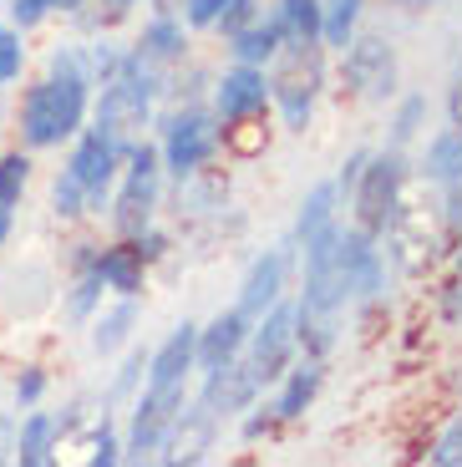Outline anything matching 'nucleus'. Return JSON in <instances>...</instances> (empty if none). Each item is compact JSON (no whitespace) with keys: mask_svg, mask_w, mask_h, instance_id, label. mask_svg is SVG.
Returning <instances> with one entry per match:
<instances>
[{"mask_svg":"<svg viewBox=\"0 0 462 467\" xmlns=\"http://www.w3.org/2000/svg\"><path fill=\"white\" fill-rule=\"evenodd\" d=\"M432 5H442V0H396V11H432Z\"/></svg>","mask_w":462,"mask_h":467,"instance_id":"49","label":"nucleus"},{"mask_svg":"<svg viewBox=\"0 0 462 467\" xmlns=\"http://www.w3.org/2000/svg\"><path fill=\"white\" fill-rule=\"evenodd\" d=\"M289 275H295V239L289 244H275V249H265V254H255V265L244 269V280H239V310L249 320H259L269 310V305H279L285 300V290H289Z\"/></svg>","mask_w":462,"mask_h":467,"instance_id":"14","label":"nucleus"},{"mask_svg":"<svg viewBox=\"0 0 462 467\" xmlns=\"http://www.w3.org/2000/svg\"><path fill=\"white\" fill-rule=\"evenodd\" d=\"M437 316L442 326H462V275L452 269V280L437 290Z\"/></svg>","mask_w":462,"mask_h":467,"instance_id":"40","label":"nucleus"},{"mask_svg":"<svg viewBox=\"0 0 462 467\" xmlns=\"http://www.w3.org/2000/svg\"><path fill=\"white\" fill-rule=\"evenodd\" d=\"M67 432H71V411H67V417H57V411H31V417L16 427V457H11V462H21V467H51Z\"/></svg>","mask_w":462,"mask_h":467,"instance_id":"18","label":"nucleus"},{"mask_svg":"<svg viewBox=\"0 0 462 467\" xmlns=\"http://www.w3.org/2000/svg\"><path fill=\"white\" fill-rule=\"evenodd\" d=\"M26 183H31V158H26V152H5V158H0V203L16 209Z\"/></svg>","mask_w":462,"mask_h":467,"instance_id":"31","label":"nucleus"},{"mask_svg":"<svg viewBox=\"0 0 462 467\" xmlns=\"http://www.w3.org/2000/svg\"><path fill=\"white\" fill-rule=\"evenodd\" d=\"M81 5L87 0H51V11H61V16H81Z\"/></svg>","mask_w":462,"mask_h":467,"instance_id":"50","label":"nucleus"},{"mask_svg":"<svg viewBox=\"0 0 462 467\" xmlns=\"http://www.w3.org/2000/svg\"><path fill=\"white\" fill-rule=\"evenodd\" d=\"M295 356H300V305L279 300V305H269L255 326H249L244 361H249V371L259 376V386H275Z\"/></svg>","mask_w":462,"mask_h":467,"instance_id":"9","label":"nucleus"},{"mask_svg":"<svg viewBox=\"0 0 462 467\" xmlns=\"http://www.w3.org/2000/svg\"><path fill=\"white\" fill-rule=\"evenodd\" d=\"M366 21V0H320V47L341 51Z\"/></svg>","mask_w":462,"mask_h":467,"instance_id":"26","label":"nucleus"},{"mask_svg":"<svg viewBox=\"0 0 462 467\" xmlns=\"http://www.w3.org/2000/svg\"><path fill=\"white\" fill-rule=\"evenodd\" d=\"M265 16V0H229L219 11V21H214V31L219 36H234V31H244L249 21H259Z\"/></svg>","mask_w":462,"mask_h":467,"instance_id":"36","label":"nucleus"},{"mask_svg":"<svg viewBox=\"0 0 462 467\" xmlns=\"http://www.w3.org/2000/svg\"><path fill=\"white\" fill-rule=\"evenodd\" d=\"M224 132V148L229 152H259L269 142V128H265V117H244V122H229V128H219Z\"/></svg>","mask_w":462,"mask_h":467,"instance_id":"33","label":"nucleus"},{"mask_svg":"<svg viewBox=\"0 0 462 467\" xmlns=\"http://www.w3.org/2000/svg\"><path fill=\"white\" fill-rule=\"evenodd\" d=\"M427 92H402L396 97V112H392V128H386V148H412L416 138H422V128H427Z\"/></svg>","mask_w":462,"mask_h":467,"instance_id":"27","label":"nucleus"},{"mask_svg":"<svg viewBox=\"0 0 462 467\" xmlns=\"http://www.w3.org/2000/svg\"><path fill=\"white\" fill-rule=\"evenodd\" d=\"M41 397H47V371H41V366H26V371L16 376V407H36Z\"/></svg>","mask_w":462,"mask_h":467,"instance_id":"41","label":"nucleus"},{"mask_svg":"<svg viewBox=\"0 0 462 467\" xmlns=\"http://www.w3.org/2000/svg\"><path fill=\"white\" fill-rule=\"evenodd\" d=\"M341 219V188H335V178H325V183H315L310 193H305L300 213H295V244H305L310 234H320L325 223Z\"/></svg>","mask_w":462,"mask_h":467,"instance_id":"25","label":"nucleus"},{"mask_svg":"<svg viewBox=\"0 0 462 467\" xmlns=\"http://www.w3.org/2000/svg\"><path fill=\"white\" fill-rule=\"evenodd\" d=\"M214 447H219V421L194 401V407H184V411H178V421L168 427V437H163V447H158V462L194 467V462H204Z\"/></svg>","mask_w":462,"mask_h":467,"instance_id":"15","label":"nucleus"},{"mask_svg":"<svg viewBox=\"0 0 462 467\" xmlns=\"http://www.w3.org/2000/svg\"><path fill=\"white\" fill-rule=\"evenodd\" d=\"M152 102H158V97H152L148 87L117 71V77L102 82V97H97L92 117H97V128H102L117 148H132V142L152 128Z\"/></svg>","mask_w":462,"mask_h":467,"instance_id":"11","label":"nucleus"},{"mask_svg":"<svg viewBox=\"0 0 462 467\" xmlns=\"http://www.w3.org/2000/svg\"><path fill=\"white\" fill-rule=\"evenodd\" d=\"M219 148H224V132L208 102H184L158 117V158H163V173L173 183L208 168L219 158Z\"/></svg>","mask_w":462,"mask_h":467,"instance_id":"6","label":"nucleus"},{"mask_svg":"<svg viewBox=\"0 0 462 467\" xmlns=\"http://www.w3.org/2000/svg\"><path fill=\"white\" fill-rule=\"evenodd\" d=\"M51 213H57V219H87V193H81V183L77 178L67 173V168H61L57 173V183H51Z\"/></svg>","mask_w":462,"mask_h":467,"instance_id":"32","label":"nucleus"},{"mask_svg":"<svg viewBox=\"0 0 462 467\" xmlns=\"http://www.w3.org/2000/svg\"><path fill=\"white\" fill-rule=\"evenodd\" d=\"M16 457V421L0 411V462H11Z\"/></svg>","mask_w":462,"mask_h":467,"instance_id":"47","label":"nucleus"},{"mask_svg":"<svg viewBox=\"0 0 462 467\" xmlns=\"http://www.w3.org/2000/svg\"><path fill=\"white\" fill-rule=\"evenodd\" d=\"M51 16V0H11V26L16 31H31Z\"/></svg>","mask_w":462,"mask_h":467,"instance_id":"43","label":"nucleus"},{"mask_svg":"<svg viewBox=\"0 0 462 467\" xmlns=\"http://www.w3.org/2000/svg\"><path fill=\"white\" fill-rule=\"evenodd\" d=\"M447 128H462V71L452 77V87H447Z\"/></svg>","mask_w":462,"mask_h":467,"instance_id":"46","label":"nucleus"},{"mask_svg":"<svg viewBox=\"0 0 462 467\" xmlns=\"http://www.w3.org/2000/svg\"><path fill=\"white\" fill-rule=\"evenodd\" d=\"M331 67H325V47L320 41H285L279 57L269 61V107L279 112L285 132H305L315 117Z\"/></svg>","mask_w":462,"mask_h":467,"instance_id":"3","label":"nucleus"},{"mask_svg":"<svg viewBox=\"0 0 462 467\" xmlns=\"http://www.w3.org/2000/svg\"><path fill=\"white\" fill-rule=\"evenodd\" d=\"M447 239H452V234L442 229V219H437V203H427V199H412V193H406V199L396 203L392 223L382 229L386 259H392V265L402 269L406 280H427L432 269H437L442 259L452 254V249H447Z\"/></svg>","mask_w":462,"mask_h":467,"instance_id":"4","label":"nucleus"},{"mask_svg":"<svg viewBox=\"0 0 462 467\" xmlns=\"http://www.w3.org/2000/svg\"><path fill=\"white\" fill-rule=\"evenodd\" d=\"M87 462H92V467H117V462H122V437H117L112 427H107V421L97 427V437H92V452H87Z\"/></svg>","mask_w":462,"mask_h":467,"instance_id":"38","label":"nucleus"},{"mask_svg":"<svg viewBox=\"0 0 462 467\" xmlns=\"http://www.w3.org/2000/svg\"><path fill=\"white\" fill-rule=\"evenodd\" d=\"M275 386H279V391H275V401H269L275 421H279V427H285V421H300L305 411L315 407V397L325 391V361H320V356H295Z\"/></svg>","mask_w":462,"mask_h":467,"instance_id":"16","label":"nucleus"},{"mask_svg":"<svg viewBox=\"0 0 462 467\" xmlns=\"http://www.w3.org/2000/svg\"><path fill=\"white\" fill-rule=\"evenodd\" d=\"M188 47H194V41H188V26H184L178 11H152L148 21H142L138 41H132V51L148 57V61H158V67H184Z\"/></svg>","mask_w":462,"mask_h":467,"instance_id":"19","label":"nucleus"},{"mask_svg":"<svg viewBox=\"0 0 462 467\" xmlns=\"http://www.w3.org/2000/svg\"><path fill=\"white\" fill-rule=\"evenodd\" d=\"M249 326H255V320L244 316L239 305H234V310H219L208 326H198V371H208V366H224V361H234V356H244Z\"/></svg>","mask_w":462,"mask_h":467,"instance_id":"20","label":"nucleus"},{"mask_svg":"<svg viewBox=\"0 0 462 467\" xmlns=\"http://www.w3.org/2000/svg\"><path fill=\"white\" fill-rule=\"evenodd\" d=\"M412 173L422 178V183L432 188H452L462 183V128H442L427 138V148H422V158L412 163Z\"/></svg>","mask_w":462,"mask_h":467,"instance_id":"21","label":"nucleus"},{"mask_svg":"<svg viewBox=\"0 0 462 467\" xmlns=\"http://www.w3.org/2000/svg\"><path fill=\"white\" fill-rule=\"evenodd\" d=\"M102 275H97L92 265L87 269H77V280H71V290H67V320L71 326H87V320L97 316V310H102Z\"/></svg>","mask_w":462,"mask_h":467,"instance_id":"29","label":"nucleus"},{"mask_svg":"<svg viewBox=\"0 0 462 467\" xmlns=\"http://www.w3.org/2000/svg\"><path fill=\"white\" fill-rule=\"evenodd\" d=\"M382 239L356 223H325L320 234H310L300 249L305 259V290H300V310L310 316H346L351 305L382 300L386 295V259H382Z\"/></svg>","mask_w":462,"mask_h":467,"instance_id":"1","label":"nucleus"},{"mask_svg":"<svg viewBox=\"0 0 462 467\" xmlns=\"http://www.w3.org/2000/svg\"><path fill=\"white\" fill-rule=\"evenodd\" d=\"M269 16L279 21L285 41H320V0H275Z\"/></svg>","mask_w":462,"mask_h":467,"instance_id":"28","label":"nucleus"},{"mask_svg":"<svg viewBox=\"0 0 462 467\" xmlns=\"http://www.w3.org/2000/svg\"><path fill=\"white\" fill-rule=\"evenodd\" d=\"M11 209H5V203H0V249H5V239H11Z\"/></svg>","mask_w":462,"mask_h":467,"instance_id":"51","label":"nucleus"},{"mask_svg":"<svg viewBox=\"0 0 462 467\" xmlns=\"http://www.w3.org/2000/svg\"><path fill=\"white\" fill-rule=\"evenodd\" d=\"M275 427H279V421H275V411H269V407H265V411L249 407V411L239 417V437H244V442H259V437H269Z\"/></svg>","mask_w":462,"mask_h":467,"instance_id":"44","label":"nucleus"},{"mask_svg":"<svg viewBox=\"0 0 462 467\" xmlns=\"http://www.w3.org/2000/svg\"><path fill=\"white\" fill-rule=\"evenodd\" d=\"M341 82H346V92L356 97V102L382 107V102H392L396 87H402V57H396V47L386 36L356 31L346 47H341Z\"/></svg>","mask_w":462,"mask_h":467,"instance_id":"8","label":"nucleus"},{"mask_svg":"<svg viewBox=\"0 0 462 467\" xmlns=\"http://www.w3.org/2000/svg\"><path fill=\"white\" fill-rule=\"evenodd\" d=\"M412 178H416V173H412V158H406V148L371 152L366 168H361V178H356V188H351V223L382 239V229L392 223L396 203L406 199Z\"/></svg>","mask_w":462,"mask_h":467,"instance_id":"7","label":"nucleus"},{"mask_svg":"<svg viewBox=\"0 0 462 467\" xmlns=\"http://www.w3.org/2000/svg\"><path fill=\"white\" fill-rule=\"evenodd\" d=\"M259 397H265L259 376L249 371V361H244V356H234V361H224V366H208V371H204V386H198L194 401L224 427V421H239Z\"/></svg>","mask_w":462,"mask_h":467,"instance_id":"13","label":"nucleus"},{"mask_svg":"<svg viewBox=\"0 0 462 467\" xmlns=\"http://www.w3.org/2000/svg\"><path fill=\"white\" fill-rule=\"evenodd\" d=\"M122 152H128V148H117L102 128H81L77 138H71L67 173L77 178L81 193H87V213H102L107 209L112 183H117V173H122Z\"/></svg>","mask_w":462,"mask_h":467,"instance_id":"10","label":"nucleus"},{"mask_svg":"<svg viewBox=\"0 0 462 467\" xmlns=\"http://www.w3.org/2000/svg\"><path fill=\"white\" fill-rule=\"evenodd\" d=\"M229 41V61H249V67H269V61L279 57V47H285V31H279V21L275 16H259V21H249L244 31H234V36H224Z\"/></svg>","mask_w":462,"mask_h":467,"instance_id":"24","label":"nucleus"},{"mask_svg":"<svg viewBox=\"0 0 462 467\" xmlns=\"http://www.w3.org/2000/svg\"><path fill=\"white\" fill-rule=\"evenodd\" d=\"M452 244H457V249H452L447 259H452V269H457V275H462V234H457V239H452Z\"/></svg>","mask_w":462,"mask_h":467,"instance_id":"52","label":"nucleus"},{"mask_svg":"<svg viewBox=\"0 0 462 467\" xmlns=\"http://www.w3.org/2000/svg\"><path fill=\"white\" fill-rule=\"evenodd\" d=\"M152 5H158V11H178V0H152Z\"/></svg>","mask_w":462,"mask_h":467,"instance_id":"53","label":"nucleus"},{"mask_svg":"<svg viewBox=\"0 0 462 467\" xmlns=\"http://www.w3.org/2000/svg\"><path fill=\"white\" fill-rule=\"evenodd\" d=\"M122 173L112 183V199H107V219H112L117 239H132L138 229L158 223V209H163V158H158V142L138 138L128 152H122Z\"/></svg>","mask_w":462,"mask_h":467,"instance_id":"5","label":"nucleus"},{"mask_svg":"<svg viewBox=\"0 0 462 467\" xmlns=\"http://www.w3.org/2000/svg\"><path fill=\"white\" fill-rule=\"evenodd\" d=\"M142 371H148V350H128V361L117 366L112 386H107V407H122V401H132L142 391Z\"/></svg>","mask_w":462,"mask_h":467,"instance_id":"30","label":"nucleus"},{"mask_svg":"<svg viewBox=\"0 0 462 467\" xmlns=\"http://www.w3.org/2000/svg\"><path fill=\"white\" fill-rule=\"evenodd\" d=\"M198 371V326L184 320L173 326V336L163 340L158 350H148V371H142V386H178Z\"/></svg>","mask_w":462,"mask_h":467,"instance_id":"17","label":"nucleus"},{"mask_svg":"<svg viewBox=\"0 0 462 467\" xmlns=\"http://www.w3.org/2000/svg\"><path fill=\"white\" fill-rule=\"evenodd\" d=\"M92 336H87V346H92V356H117V350L132 340V330H138V295H117L107 310H97L92 320Z\"/></svg>","mask_w":462,"mask_h":467,"instance_id":"23","label":"nucleus"},{"mask_svg":"<svg viewBox=\"0 0 462 467\" xmlns=\"http://www.w3.org/2000/svg\"><path fill=\"white\" fill-rule=\"evenodd\" d=\"M437 219H442V229H447L452 239L462 234V183L442 188V199H437Z\"/></svg>","mask_w":462,"mask_h":467,"instance_id":"42","label":"nucleus"},{"mask_svg":"<svg viewBox=\"0 0 462 467\" xmlns=\"http://www.w3.org/2000/svg\"><path fill=\"white\" fill-rule=\"evenodd\" d=\"M224 5H229V0H178V16H184L188 31H214Z\"/></svg>","mask_w":462,"mask_h":467,"instance_id":"37","label":"nucleus"},{"mask_svg":"<svg viewBox=\"0 0 462 467\" xmlns=\"http://www.w3.org/2000/svg\"><path fill=\"white\" fill-rule=\"evenodd\" d=\"M427 462H432V467H462V411L447 421V427H442L437 437H432Z\"/></svg>","mask_w":462,"mask_h":467,"instance_id":"34","label":"nucleus"},{"mask_svg":"<svg viewBox=\"0 0 462 467\" xmlns=\"http://www.w3.org/2000/svg\"><path fill=\"white\" fill-rule=\"evenodd\" d=\"M92 61L87 47L77 41H57L47 51V77L36 87H26L21 97V142L31 152L61 148L81 132L87 112H92Z\"/></svg>","mask_w":462,"mask_h":467,"instance_id":"2","label":"nucleus"},{"mask_svg":"<svg viewBox=\"0 0 462 467\" xmlns=\"http://www.w3.org/2000/svg\"><path fill=\"white\" fill-rule=\"evenodd\" d=\"M97 275L112 295H142L148 290V259L132 249V239H117V244L97 249Z\"/></svg>","mask_w":462,"mask_h":467,"instance_id":"22","label":"nucleus"},{"mask_svg":"<svg viewBox=\"0 0 462 467\" xmlns=\"http://www.w3.org/2000/svg\"><path fill=\"white\" fill-rule=\"evenodd\" d=\"M107 5V21H117V16H128L132 5H142V0H102Z\"/></svg>","mask_w":462,"mask_h":467,"instance_id":"48","label":"nucleus"},{"mask_svg":"<svg viewBox=\"0 0 462 467\" xmlns=\"http://www.w3.org/2000/svg\"><path fill=\"white\" fill-rule=\"evenodd\" d=\"M132 249H138V254L148 259V265H158V259L168 254V249H173V239H168V229L148 223V229H138V234H132Z\"/></svg>","mask_w":462,"mask_h":467,"instance_id":"39","label":"nucleus"},{"mask_svg":"<svg viewBox=\"0 0 462 467\" xmlns=\"http://www.w3.org/2000/svg\"><path fill=\"white\" fill-rule=\"evenodd\" d=\"M366 158H371V148H356L341 163V173H335V188H341V199H351V188H356V178H361V168H366Z\"/></svg>","mask_w":462,"mask_h":467,"instance_id":"45","label":"nucleus"},{"mask_svg":"<svg viewBox=\"0 0 462 467\" xmlns=\"http://www.w3.org/2000/svg\"><path fill=\"white\" fill-rule=\"evenodd\" d=\"M26 71V47H21V31L16 26H0V87L21 82Z\"/></svg>","mask_w":462,"mask_h":467,"instance_id":"35","label":"nucleus"},{"mask_svg":"<svg viewBox=\"0 0 462 467\" xmlns=\"http://www.w3.org/2000/svg\"><path fill=\"white\" fill-rule=\"evenodd\" d=\"M208 107L219 117V128L244 122V117L269 112V67H249V61H229L224 71H214L208 82Z\"/></svg>","mask_w":462,"mask_h":467,"instance_id":"12","label":"nucleus"}]
</instances>
